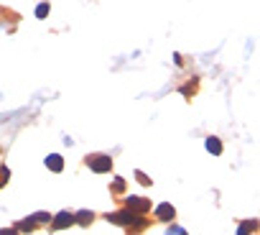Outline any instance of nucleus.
Masks as SVG:
<instances>
[{
  "label": "nucleus",
  "mask_w": 260,
  "mask_h": 235,
  "mask_svg": "<svg viewBox=\"0 0 260 235\" xmlns=\"http://www.w3.org/2000/svg\"><path fill=\"white\" fill-rule=\"evenodd\" d=\"M89 169L97 171V174H105L112 169V161H110V156H92L89 159Z\"/></svg>",
  "instance_id": "f257e3e1"
},
{
  "label": "nucleus",
  "mask_w": 260,
  "mask_h": 235,
  "mask_svg": "<svg viewBox=\"0 0 260 235\" xmlns=\"http://www.w3.org/2000/svg\"><path fill=\"white\" fill-rule=\"evenodd\" d=\"M107 220L118 222V225H133V222L138 220V217H135L133 212L128 210V212H112V215H107Z\"/></svg>",
  "instance_id": "f03ea898"
},
{
  "label": "nucleus",
  "mask_w": 260,
  "mask_h": 235,
  "mask_svg": "<svg viewBox=\"0 0 260 235\" xmlns=\"http://www.w3.org/2000/svg\"><path fill=\"white\" fill-rule=\"evenodd\" d=\"M128 210L130 212H148L151 210V202L143 197H128Z\"/></svg>",
  "instance_id": "7ed1b4c3"
},
{
  "label": "nucleus",
  "mask_w": 260,
  "mask_h": 235,
  "mask_svg": "<svg viewBox=\"0 0 260 235\" xmlns=\"http://www.w3.org/2000/svg\"><path fill=\"white\" fill-rule=\"evenodd\" d=\"M72 220H74V215H69V212H61V215L56 217L54 228H66V225H72Z\"/></svg>",
  "instance_id": "20e7f679"
},
{
  "label": "nucleus",
  "mask_w": 260,
  "mask_h": 235,
  "mask_svg": "<svg viewBox=\"0 0 260 235\" xmlns=\"http://www.w3.org/2000/svg\"><path fill=\"white\" fill-rule=\"evenodd\" d=\"M46 166H49V169H54V171H61V156H49Z\"/></svg>",
  "instance_id": "39448f33"
},
{
  "label": "nucleus",
  "mask_w": 260,
  "mask_h": 235,
  "mask_svg": "<svg viewBox=\"0 0 260 235\" xmlns=\"http://www.w3.org/2000/svg\"><path fill=\"white\" fill-rule=\"evenodd\" d=\"M158 217H161V220H171L174 217V207L161 205V207H158Z\"/></svg>",
  "instance_id": "423d86ee"
},
{
  "label": "nucleus",
  "mask_w": 260,
  "mask_h": 235,
  "mask_svg": "<svg viewBox=\"0 0 260 235\" xmlns=\"http://www.w3.org/2000/svg\"><path fill=\"white\" fill-rule=\"evenodd\" d=\"M207 149L214 151V153H220V151H222V146H220V141H217V138H209V141H207Z\"/></svg>",
  "instance_id": "0eeeda50"
},
{
  "label": "nucleus",
  "mask_w": 260,
  "mask_h": 235,
  "mask_svg": "<svg viewBox=\"0 0 260 235\" xmlns=\"http://www.w3.org/2000/svg\"><path fill=\"white\" fill-rule=\"evenodd\" d=\"M79 222H82V225H89V222H92V212H79Z\"/></svg>",
  "instance_id": "6e6552de"
},
{
  "label": "nucleus",
  "mask_w": 260,
  "mask_h": 235,
  "mask_svg": "<svg viewBox=\"0 0 260 235\" xmlns=\"http://www.w3.org/2000/svg\"><path fill=\"white\" fill-rule=\"evenodd\" d=\"M122 187H125V182H122V179H118V182H115V187H112V189H115V192H120Z\"/></svg>",
  "instance_id": "1a4fd4ad"
},
{
  "label": "nucleus",
  "mask_w": 260,
  "mask_h": 235,
  "mask_svg": "<svg viewBox=\"0 0 260 235\" xmlns=\"http://www.w3.org/2000/svg\"><path fill=\"white\" fill-rule=\"evenodd\" d=\"M138 179H140V184H151V179H145V174L138 171Z\"/></svg>",
  "instance_id": "9d476101"
}]
</instances>
